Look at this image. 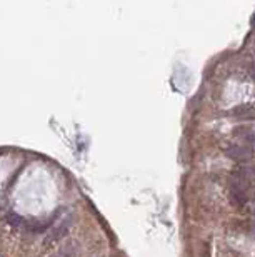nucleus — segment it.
Segmentation results:
<instances>
[{"instance_id": "obj_1", "label": "nucleus", "mask_w": 255, "mask_h": 257, "mask_svg": "<svg viewBox=\"0 0 255 257\" xmlns=\"http://www.w3.org/2000/svg\"><path fill=\"white\" fill-rule=\"evenodd\" d=\"M249 200V180L242 177L239 172H233L230 182V202L237 207L245 205Z\"/></svg>"}, {"instance_id": "obj_2", "label": "nucleus", "mask_w": 255, "mask_h": 257, "mask_svg": "<svg viewBox=\"0 0 255 257\" xmlns=\"http://www.w3.org/2000/svg\"><path fill=\"white\" fill-rule=\"evenodd\" d=\"M225 154L228 155L233 161H239V162H249L252 161V155L254 152L249 149V147L244 145H228L225 147Z\"/></svg>"}, {"instance_id": "obj_3", "label": "nucleus", "mask_w": 255, "mask_h": 257, "mask_svg": "<svg viewBox=\"0 0 255 257\" xmlns=\"http://www.w3.org/2000/svg\"><path fill=\"white\" fill-rule=\"evenodd\" d=\"M232 114L233 115H237V117H254L255 115L254 109L250 107V105H239V107L233 109Z\"/></svg>"}, {"instance_id": "obj_4", "label": "nucleus", "mask_w": 255, "mask_h": 257, "mask_svg": "<svg viewBox=\"0 0 255 257\" xmlns=\"http://www.w3.org/2000/svg\"><path fill=\"white\" fill-rule=\"evenodd\" d=\"M244 141L245 144L249 145V149L252 150V152H255V132H249L244 136Z\"/></svg>"}, {"instance_id": "obj_5", "label": "nucleus", "mask_w": 255, "mask_h": 257, "mask_svg": "<svg viewBox=\"0 0 255 257\" xmlns=\"http://www.w3.org/2000/svg\"><path fill=\"white\" fill-rule=\"evenodd\" d=\"M249 74H250V77H252V79H254V81H255V65H254V67H250Z\"/></svg>"}]
</instances>
